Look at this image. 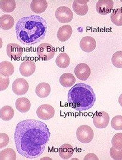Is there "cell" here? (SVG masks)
Returning <instances> with one entry per match:
<instances>
[{
  "label": "cell",
  "instance_id": "obj_31",
  "mask_svg": "<svg viewBox=\"0 0 122 160\" xmlns=\"http://www.w3.org/2000/svg\"><path fill=\"white\" fill-rule=\"evenodd\" d=\"M111 143L113 147L117 149H122V133H118L115 134L113 136Z\"/></svg>",
  "mask_w": 122,
  "mask_h": 160
},
{
  "label": "cell",
  "instance_id": "obj_3",
  "mask_svg": "<svg viewBox=\"0 0 122 160\" xmlns=\"http://www.w3.org/2000/svg\"><path fill=\"white\" fill-rule=\"evenodd\" d=\"M95 101L96 96L93 88L82 82L75 84L68 92V103L76 111L89 110L94 105Z\"/></svg>",
  "mask_w": 122,
  "mask_h": 160
},
{
  "label": "cell",
  "instance_id": "obj_29",
  "mask_svg": "<svg viewBox=\"0 0 122 160\" xmlns=\"http://www.w3.org/2000/svg\"><path fill=\"white\" fill-rule=\"evenodd\" d=\"M111 62L115 67L122 68V51H118L113 54Z\"/></svg>",
  "mask_w": 122,
  "mask_h": 160
},
{
  "label": "cell",
  "instance_id": "obj_1",
  "mask_svg": "<svg viewBox=\"0 0 122 160\" xmlns=\"http://www.w3.org/2000/svg\"><path fill=\"white\" fill-rule=\"evenodd\" d=\"M50 137L51 133L46 124L38 120L21 121L17 124L14 132L18 153L29 159L41 156Z\"/></svg>",
  "mask_w": 122,
  "mask_h": 160
},
{
  "label": "cell",
  "instance_id": "obj_32",
  "mask_svg": "<svg viewBox=\"0 0 122 160\" xmlns=\"http://www.w3.org/2000/svg\"><path fill=\"white\" fill-rule=\"evenodd\" d=\"M110 154L113 160H122V148L117 149L115 147H111L110 150Z\"/></svg>",
  "mask_w": 122,
  "mask_h": 160
},
{
  "label": "cell",
  "instance_id": "obj_2",
  "mask_svg": "<svg viewBox=\"0 0 122 160\" xmlns=\"http://www.w3.org/2000/svg\"><path fill=\"white\" fill-rule=\"evenodd\" d=\"M17 40L26 46H32L44 40L47 32L46 20L38 15L23 17L15 27Z\"/></svg>",
  "mask_w": 122,
  "mask_h": 160
},
{
  "label": "cell",
  "instance_id": "obj_12",
  "mask_svg": "<svg viewBox=\"0 0 122 160\" xmlns=\"http://www.w3.org/2000/svg\"><path fill=\"white\" fill-rule=\"evenodd\" d=\"M8 56L13 60L20 59L23 54V50L21 47L17 44L10 43L8 44L6 48Z\"/></svg>",
  "mask_w": 122,
  "mask_h": 160
},
{
  "label": "cell",
  "instance_id": "obj_34",
  "mask_svg": "<svg viewBox=\"0 0 122 160\" xmlns=\"http://www.w3.org/2000/svg\"><path fill=\"white\" fill-rule=\"evenodd\" d=\"M9 143V137L7 134L1 133L0 134V148L7 147Z\"/></svg>",
  "mask_w": 122,
  "mask_h": 160
},
{
  "label": "cell",
  "instance_id": "obj_13",
  "mask_svg": "<svg viewBox=\"0 0 122 160\" xmlns=\"http://www.w3.org/2000/svg\"><path fill=\"white\" fill-rule=\"evenodd\" d=\"M36 70L35 63L32 60L23 61L19 67V71L21 75L24 77H30L35 72Z\"/></svg>",
  "mask_w": 122,
  "mask_h": 160
},
{
  "label": "cell",
  "instance_id": "obj_26",
  "mask_svg": "<svg viewBox=\"0 0 122 160\" xmlns=\"http://www.w3.org/2000/svg\"><path fill=\"white\" fill-rule=\"evenodd\" d=\"M16 2L14 0H1L0 7L1 10L5 13L13 12L16 8Z\"/></svg>",
  "mask_w": 122,
  "mask_h": 160
},
{
  "label": "cell",
  "instance_id": "obj_27",
  "mask_svg": "<svg viewBox=\"0 0 122 160\" xmlns=\"http://www.w3.org/2000/svg\"><path fill=\"white\" fill-rule=\"evenodd\" d=\"M110 18L113 23L116 26H122V8L113 10Z\"/></svg>",
  "mask_w": 122,
  "mask_h": 160
},
{
  "label": "cell",
  "instance_id": "obj_8",
  "mask_svg": "<svg viewBox=\"0 0 122 160\" xmlns=\"http://www.w3.org/2000/svg\"><path fill=\"white\" fill-rule=\"evenodd\" d=\"M110 117L105 111L96 112L93 117V122L95 127L100 129L104 128L109 125Z\"/></svg>",
  "mask_w": 122,
  "mask_h": 160
},
{
  "label": "cell",
  "instance_id": "obj_36",
  "mask_svg": "<svg viewBox=\"0 0 122 160\" xmlns=\"http://www.w3.org/2000/svg\"><path fill=\"white\" fill-rule=\"evenodd\" d=\"M119 104H120V105L122 107V94H120V96H119Z\"/></svg>",
  "mask_w": 122,
  "mask_h": 160
},
{
  "label": "cell",
  "instance_id": "obj_23",
  "mask_svg": "<svg viewBox=\"0 0 122 160\" xmlns=\"http://www.w3.org/2000/svg\"><path fill=\"white\" fill-rule=\"evenodd\" d=\"M75 82L76 79L75 76L72 73H63L60 78V82L63 87H71L75 85Z\"/></svg>",
  "mask_w": 122,
  "mask_h": 160
},
{
  "label": "cell",
  "instance_id": "obj_25",
  "mask_svg": "<svg viewBox=\"0 0 122 160\" xmlns=\"http://www.w3.org/2000/svg\"><path fill=\"white\" fill-rule=\"evenodd\" d=\"M55 63L57 67L64 69L69 66L70 59L69 56L66 53H61L57 56Z\"/></svg>",
  "mask_w": 122,
  "mask_h": 160
},
{
  "label": "cell",
  "instance_id": "obj_17",
  "mask_svg": "<svg viewBox=\"0 0 122 160\" xmlns=\"http://www.w3.org/2000/svg\"><path fill=\"white\" fill-rule=\"evenodd\" d=\"M47 7V1L45 0H34L30 4V9L35 13H42Z\"/></svg>",
  "mask_w": 122,
  "mask_h": 160
},
{
  "label": "cell",
  "instance_id": "obj_6",
  "mask_svg": "<svg viewBox=\"0 0 122 160\" xmlns=\"http://www.w3.org/2000/svg\"><path fill=\"white\" fill-rule=\"evenodd\" d=\"M55 18L61 23H69L73 19V14L70 8L66 6H61L56 10Z\"/></svg>",
  "mask_w": 122,
  "mask_h": 160
},
{
  "label": "cell",
  "instance_id": "obj_22",
  "mask_svg": "<svg viewBox=\"0 0 122 160\" xmlns=\"http://www.w3.org/2000/svg\"><path fill=\"white\" fill-rule=\"evenodd\" d=\"M73 152V148L70 144H64L61 145L59 151V155L64 160L69 159L72 156Z\"/></svg>",
  "mask_w": 122,
  "mask_h": 160
},
{
  "label": "cell",
  "instance_id": "obj_33",
  "mask_svg": "<svg viewBox=\"0 0 122 160\" xmlns=\"http://www.w3.org/2000/svg\"><path fill=\"white\" fill-rule=\"evenodd\" d=\"M10 84V79L8 77H5L1 75L0 76V90L4 91L7 87H8Z\"/></svg>",
  "mask_w": 122,
  "mask_h": 160
},
{
  "label": "cell",
  "instance_id": "obj_35",
  "mask_svg": "<svg viewBox=\"0 0 122 160\" xmlns=\"http://www.w3.org/2000/svg\"><path fill=\"white\" fill-rule=\"evenodd\" d=\"M84 160H98V158L93 153H89L85 156Z\"/></svg>",
  "mask_w": 122,
  "mask_h": 160
},
{
  "label": "cell",
  "instance_id": "obj_10",
  "mask_svg": "<svg viewBox=\"0 0 122 160\" xmlns=\"http://www.w3.org/2000/svg\"><path fill=\"white\" fill-rule=\"evenodd\" d=\"M114 2L111 0H100L96 2V10L101 15H107L113 8Z\"/></svg>",
  "mask_w": 122,
  "mask_h": 160
},
{
  "label": "cell",
  "instance_id": "obj_15",
  "mask_svg": "<svg viewBox=\"0 0 122 160\" xmlns=\"http://www.w3.org/2000/svg\"><path fill=\"white\" fill-rule=\"evenodd\" d=\"M89 1L77 0L73 2L72 8L75 13L79 16H84L88 12V6L87 3Z\"/></svg>",
  "mask_w": 122,
  "mask_h": 160
},
{
  "label": "cell",
  "instance_id": "obj_9",
  "mask_svg": "<svg viewBox=\"0 0 122 160\" xmlns=\"http://www.w3.org/2000/svg\"><path fill=\"white\" fill-rule=\"evenodd\" d=\"M12 90L14 93L18 96L24 95L29 90V84L27 81L23 78H17L12 84Z\"/></svg>",
  "mask_w": 122,
  "mask_h": 160
},
{
  "label": "cell",
  "instance_id": "obj_4",
  "mask_svg": "<svg viewBox=\"0 0 122 160\" xmlns=\"http://www.w3.org/2000/svg\"><path fill=\"white\" fill-rule=\"evenodd\" d=\"M55 49L54 47L48 43L40 44L36 48V54L41 60L48 61L52 59L54 56Z\"/></svg>",
  "mask_w": 122,
  "mask_h": 160
},
{
  "label": "cell",
  "instance_id": "obj_11",
  "mask_svg": "<svg viewBox=\"0 0 122 160\" xmlns=\"http://www.w3.org/2000/svg\"><path fill=\"white\" fill-rule=\"evenodd\" d=\"M75 73L79 80L87 81L91 75V69L87 64L79 63L75 67Z\"/></svg>",
  "mask_w": 122,
  "mask_h": 160
},
{
  "label": "cell",
  "instance_id": "obj_14",
  "mask_svg": "<svg viewBox=\"0 0 122 160\" xmlns=\"http://www.w3.org/2000/svg\"><path fill=\"white\" fill-rule=\"evenodd\" d=\"M79 45L81 48L83 52L90 53L95 50L96 42L94 38L90 36H86L82 38Z\"/></svg>",
  "mask_w": 122,
  "mask_h": 160
},
{
  "label": "cell",
  "instance_id": "obj_19",
  "mask_svg": "<svg viewBox=\"0 0 122 160\" xmlns=\"http://www.w3.org/2000/svg\"><path fill=\"white\" fill-rule=\"evenodd\" d=\"M15 106L16 109L22 113L27 112L31 107V103L26 98H20L16 101Z\"/></svg>",
  "mask_w": 122,
  "mask_h": 160
},
{
  "label": "cell",
  "instance_id": "obj_28",
  "mask_svg": "<svg viewBox=\"0 0 122 160\" xmlns=\"http://www.w3.org/2000/svg\"><path fill=\"white\" fill-rule=\"evenodd\" d=\"M0 160H16V153L13 149L7 148L0 152Z\"/></svg>",
  "mask_w": 122,
  "mask_h": 160
},
{
  "label": "cell",
  "instance_id": "obj_24",
  "mask_svg": "<svg viewBox=\"0 0 122 160\" xmlns=\"http://www.w3.org/2000/svg\"><path fill=\"white\" fill-rule=\"evenodd\" d=\"M14 115V111L12 107L4 106L0 110V118L1 120L8 121L12 120Z\"/></svg>",
  "mask_w": 122,
  "mask_h": 160
},
{
  "label": "cell",
  "instance_id": "obj_16",
  "mask_svg": "<svg viewBox=\"0 0 122 160\" xmlns=\"http://www.w3.org/2000/svg\"><path fill=\"white\" fill-rule=\"evenodd\" d=\"M72 34V28L71 26L66 25L60 27L57 33V38L61 42H65L71 37Z\"/></svg>",
  "mask_w": 122,
  "mask_h": 160
},
{
  "label": "cell",
  "instance_id": "obj_7",
  "mask_svg": "<svg viewBox=\"0 0 122 160\" xmlns=\"http://www.w3.org/2000/svg\"><path fill=\"white\" fill-rule=\"evenodd\" d=\"M36 114L41 120H50L54 116V108L50 105L44 104L38 108L36 110Z\"/></svg>",
  "mask_w": 122,
  "mask_h": 160
},
{
  "label": "cell",
  "instance_id": "obj_18",
  "mask_svg": "<svg viewBox=\"0 0 122 160\" xmlns=\"http://www.w3.org/2000/svg\"><path fill=\"white\" fill-rule=\"evenodd\" d=\"M35 92L38 97L41 98H47L51 93V86L47 82H41L36 86Z\"/></svg>",
  "mask_w": 122,
  "mask_h": 160
},
{
  "label": "cell",
  "instance_id": "obj_20",
  "mask_svg": "<svg viewBox=\"0 0 122 160\" xmlns=\"http://www.w3.org/2000/svg\"><path fill=\"white\" fill-rule=\"evenodd\" d=\"M14 20L13 16L9 14H4L0 18V27L3 30L11 29L14 26Z\"/></svg>",
  "mask_w": 122,
  "mask_h": 160
},
{
  "label": "cell",
  "instance_id": "obj_5",
  "mask_svg": "<svg viewBox=\"0 0 122 160\" xmlns=\"http://www.w3.org/2000/svg\"><path fill=\"white\" fill-rule=\"evenodd\" d=\"M94 133L92 128L87 125H82L76 130V137L83 143H88L94 139Z\"/></svg>",
  "mask_w": 122,
  "mask_h": 160
},
{
  "label": "cell",
  "instance_id": "obj_21",
  "mask_svg": "<svg viewBox=\"0 0 122 160\" xmlns=\"http://www.w3.org/2000/svg\"><path fill=\"white\" fill-rule=\"evenodd\" d=\"M13 65L8 61H2L0 63V74L5 77H10L13 74Z\"/></svg>",
  "mask_w": 122,
  "mask_h": 160
},
{
  "label": "cell",
  "instance_id": "obj_30",
  "mask_svg": "<svg viewBox=\"0 0 122 160\" xmlns=\"http://www.w3.org/2000/svg\"><path fill=\"white\" fill-rule=\"evenodd\" d=\"M111 126L115 130H122V115L114 117L111 120Z\"/></svg>",
  "mask_w": 122,
  "mask_h": 160
}]
</instances>
